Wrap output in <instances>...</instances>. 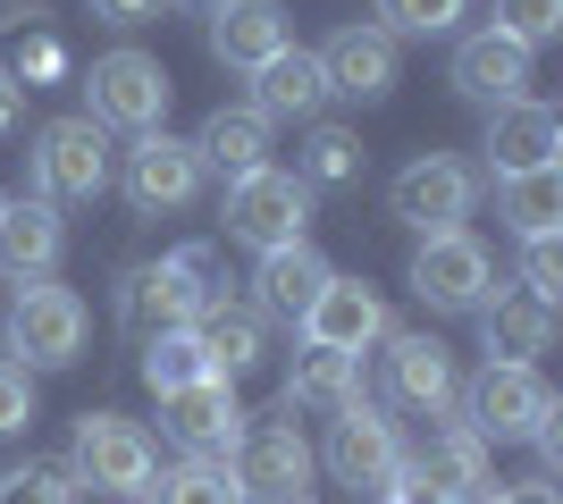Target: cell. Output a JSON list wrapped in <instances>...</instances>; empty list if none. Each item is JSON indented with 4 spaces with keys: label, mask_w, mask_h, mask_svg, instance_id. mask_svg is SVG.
<instances>
[{
    "label": "cell",
    "mask_w": 563,
    "mask_h": 504,
    "mask_svg": "<svg viewBox=\"0 0 563 504\" xmlns=\"http://www.w3.org/2000/svg\"><path fill=\"white\" fill-rule=\"evenodd\" d=\"M454 404H463V429L479 437V446H488V437L496 446H505V437H530V446H539V437L555 429V387L539 379V361H488Z\"/></svg>",
    "instance_id": "cell-1"
},
{
    "label": "cell",
    "mask_w": 563,
    "mask_h": 504,
    "mask_svg": "<svg viewBox=\"0 0 563 504\" xmlns=\"http://www.w3.org/2000/svg\"><path fill=\"white\" fill-rule=\"evenodd\" d=\"M152 471H161V446H152L143 421H126V412H85V421H76L68 480L85 488V496H143Z\"/></svg>",
    "instance_id": "cell-2"
},
{
    "label": "cell",
    "mask_w": 563,
    "mask_h": 504,
    "mask_svg": "<svg viewBox=\"0 0 563 504\" xmlns=\"http://www.w3.org/2000/svg\"><path fill=\"white\" fill-rule=\"evenodd\" d=\"M168 68L152 59V51H101L93 76H85V119L101 126V135H152V126L168 119Z\"/></svg>",
    "instance_id": "cell-3"
},
{
    "label": "cell",
    "mask_w": 563,
    "mask_h": 504,
    "mask_svg": "<svg viewBox=\"0 0 563 504\" xmlns=\"http://www.w3.org/2000/svg\"><path fill=\"white\" fill-rule=\"evenodd\" d=\"M9 354H18V370H68L85 354V294L51 287V278L18 287V303H9Z\"/></svg>",
    "instance_id": "cell-4"
},
{
    "label": "cell",
    "mask_w": 563,
    "mask_h": 504,
    "mask_svg": "<svg viewBox=\"0 0 563 504\" xmlns=\"http://www.w3.org/2000/svg\"><path fill=\"white\" fill-rule=\"evenodd\" d=\"M202 278H211V253L152 261V269H135V278H126L118 312H126V328H135L143 345H152V336H168V328H194V320H202V303H219Z\"/></svg>",
    "instance_id": "cell-5"
},
{
    "label": "cell",
    "mask_w": 563,
    "mask_h": 504,
    "mask_svg": "<svg viewBox=\"0 0 563 504\" xmlns=\"http://www.w3.org/2000/svg\"><path fill=\"white\" fill-rule=\"evenodd\" d=\"M110 186V135H101L85 110L76 119H51L43 135H34V202H93V193Z\"/></svg>",
    "instance_id": "cell-6"
},
{
    "label": "cell",
    "mask_w": 563,
    "mask_h": 504,
    "mask_svg": "<svg viewBox=\"0 0 563 504\" xmlns=\"http://www.w3.org/2000/svg\"><path fill=\"white\" fill-rule=\"evenodd\" d=\"M311 227V186L295 168H253L228 186V236L253 244V253H278V244H303Z\"/></svg>",
    "instance_id": "cell-7"
},
{
    "label": "cell",
    "mask_w": 563,
    "mask_h": 504,
    "mask_svg": "<svg viewBox=\"0 0 563 504\" xmlns=\"http://www.w3.org/2000/svg\"><path fill=\"white\" fill-rule=\"evenodd\" d=\"M228 471H235V488H244V504H253V496H269V504L303 496V480H311L303 421H295V412H278V421H244V446H235Z\"/></svg>",
    "instance_id": "cell-8"
},
{
    "label": "cell",
    "mask_w": 563,
    "mask_h": 504,
    "mask_svg": "<svg viewBox=\"0 0 563 504\" xmlns=\"http://www.w3.org/2000/svg\"><path fill=\"white\" fill-rule=\"evenodd\" d=\"M471 202H479V168L446 160V152H429V160L396 168V186H387V211H396L404 227H421V236H446V227H463Z\"/></svg>",
    "instance_id": "cell-9"
},
{
    "label": "cell",
    "mask_w": 563,
    "mask_h": 504,
    "mask_svg": "<svg viewBox=\"0 0 563 504\" xmlns=\"http://www.w3.org/2000/svg\"><path fill=\"white\" fill-rule=\"evenodd\" d=\"M161 429L177 437L194 462H235V446H244L235 379H194V387H177V395H161Z\"/></svg>",
    "instance_id": "cell-10"
},
{
    "label": "cell",
    "mask_w": 563,
    "mask_h": 504,
    "mask_svg": "<svg viewBox=\"0 0 563 504\" xmlns=\"http://www.w3.org/2000/svg\"><path fill=\"white\" fill-rule=\"evenodd\" d=\"M488 244L471 236V227H446V236H421L412 253V294H421L429 312H479L488 303Z\"/></svg>",
    "instance_id": "cell-11"
},
{
    "label": "cell",
    "mask_w": 563,
    "mask_h": 504,
    "mask_svg": "<svg viewBox=\"0 0 563 504\" xmlns=\"http://www.w3.org/2000/svg\"><path fill=\"white\" fill-rule=\"evenodd\" d=\"M329 471H336V488H396L404 437L371 395H353V404L329 421Z\"/></svg>",
    "instance_id": "cell-12"
},
{
    "label": "cell",
    "mask_w": 563,
    "mask_h": 504,
    "mask_svg": "<svg viewBox=\"0 0 563 504\" xmlns=\"http://www.w3.org/2000/svg\"><path fill=\"white\" fill-rule=\"evenodd\" d=\"M295 328H303L311 354H345V361H362V345H378V336H387V303H378L362 278H336V269H329V287L311 294V312L295 320Z\"/></svg>",
    "instance_id": "cell-13"
},
{
    "label": "cell",
    "mask_w": 563,
    "mask_h": 504,
    "mask_svg": "<svg viewBox=\"0 0 563 504\" xmlns=\"http://www.w3.org/2000/svg\"><path fill=\"white\" fill-rule=\"evenodd\" d=\"M194 193H202V160H194V144H177L168 126L135 135V152H126V202H135V211H186Z\"/></svg>",
    "instance_id": "cell-14"
},
{
    "label": "cell",
    "mask_w": 563,
    "mask_h": 504,
    "mask_svg": "<svg viewBox=\"0 0 563 504\" xmlns=\"http://www.w3.org/2000/svg\"><path fill=\"white\" fill-rule=\"evenodd\" d=\"M404 480L429 488V496H446V504H471V496H488V446L454 421V429H429L412 455H404Z\"/></svg>",
    "instance_id": "cell-15"
},
{
    "label": "cell",
    "mask_w": 563,
    "mask_h": 504,
    "mask_svg": "<svg viewBox=\"0 0 563 504\" xmlns=\"http://www.w3.org/2000/svg\"><path fill=\"white\" fill-rule=\"evenodd\" d=\"M387 395H396L404 412H421V421H446L454 395H463L454 354L438 336H396V345H387Z\"/></svg>",
    "instance_id": "cell-16"
},
{
    "label": "cell",
    "mask_w": 563,
    "mask_h": 504,
    "mask_svg": "<svg viewBox=\"0 0 563 504\" xmlns=\"http://www.w3.org/2000/svg\"><path fill=\"white\" fill-rule=\"evenodd\" d=\"M320 76H329V93H345V101H387L396 93V34L336 25L329 51H320Z\"/></svg>",
    "instance_id": "cell-17"
},
{
    "label": "cell",
    "mask_w": 563,
    "mask_h": 504,
    "mask_svg": "<svg viewBox=\"0 0 563 504\" xmlns=\"http://www.w3.org/2000/svg\"><path fill=\"white\" fill-rule=\"evenodd\" d=\"M521 85H530V51L505 43L496 25H479V34H463V43H454V93H463V101L505 110V101H521Z\"/></svg>",
    "instance_id": "cell-18"
},
{
    "label": "cell",
    "mask_w": 563,
    "mask_h": 504,
    "mask_svg": "<svg viewBox=\"0 0 563 504\" xmlns=\"http://www.w3.org/2000/svg\"><path fill=\"white\" fill-rule=\"evenodd\" d=\"M563 152V119L547 110V101H505V110H488V160L496 177H530V168H555Z\"/></svg>",
    "instance_id": "cell-19"
},
{
    "label": "cell",
    "mask_w": 563,
    "mask_h": 504,
    "mask_svg": "<svg viewBox=\"0 0 563 504\" xmlns=\"http://www.w3.org/2000/svg\"><path fill=\"white\" fill-rule=\"evenodd\" d=\"M286 51V9L278 0H219L211 9V59L219 68H244L253 76L261 59Z\"/></svg>",
    "instance_id": "cell-20"
},
{
    "label": "cell",
    "mask_w": 563,
    "mask_h": 504,
    "mask_svg": "<svg viewBox=\"0 0 563 504\" xmlns=\"http://www.w3.org/2000/svg\"><path fill=\"white\" fill-rule=\"evenodd\" d=\"M320 101H329L320 51H295V43H286L278 59H261V68H253V110L269 126H278V119H320Z\"/></svg>",
    "instance_id": "cell-21"
},
{
    "label": "cell",
    "mask_w": 563,
    "mask_h": 504,
    "mask_svg": "<svg viewBox=\"0 0 563 504\" xmlns=\"http://www.w3.org/2000/svg\"><path fill=\"white\" fill-rule=\"evenodd\" d=\"M59 244H68V227L51 202H0V278H18V287L51 278Z\"/></svg>",
    "instance_id": "cell-22"
},
{
    "label": "cell",
    "mask_w": 563,
    "mask_h": 504,
    "mask_svg": "<svg viewBox=\"0 0 563 504\" xmlns=\"http://www.w3.org/2000/svg\"><path fill=\"white\" fill-rule=\"evenodd\" d=\"M479 328H488V361H530L547 354V336H555V303L530 287H496L479 303Z\"/></svg>",
    "instance_id": "cell-23"
},
{
    "label": "cell",
    "mask_w": 563,
    "mask_h": 504,
    "mask_svg": "<svg viewBox=\"0 0 563 504\" xmlns=\"http://www.w3.org/2000/svg\"><path fill=\"white\" fill-rule=\"evenodd\" d=\"M194 160H202V177H253V168H269V119H261L253 101H244V110H211V119H202V135H194Z\"/></svg>",
    "instance_id": "cell-24"
},
{
    "label": "cell",
    "mask_w": 563,
    "mask_h": 504,
    "mask_svg": "<svg viewBox=\"0 0 563 504\" xmlns=\"http://www.w3.org/2000/svg\"><path fill=\"white\" fill-rule=\"evenodd\" d=\"M194 345H202V361H211V379H244V370L269 354V320L244 312V303H202Z\"/></svg>",
    "instance_id": "cell-25"
},
{
    "label": "cell",
    "mask_w": 563,
    "mask_h": 504,
    "mask_svg": "<svg viewBox=\"0 0 563 504\" xmlns=\"http://www.w3.org/2000/svg\"><path fill=\"white\" fill-rule=\"evenodd\" d=\"M261 303L253 312L261 320H303L311 312V294L329 287V261H320V253H311V244H278V253H261Z\"/></svg>",
    "instance_id": "cell-26"
},
{
    "label": "cell",
    "mask_w": 563,
    "mask_h": 504,
    "mask_svg": "<svg viewBox=\"0 0 563 504\" xmlns=\"http://www.w3.org/2000/svg\"><path fill=\"white\" fill-rule=\"evenodd\" d=\"M496 219L521 244H539L563 227V168H530V177H496Z\"/></svg>",
    "instance_id": "cell-27"
},
{
    "label": "cell",
    "mask_w": 563,
    "mask_h": 504,
    "mask_svg": "<svg viewBox=\"0 0 563 504\" xmlns=\"http://www.w3.org/2000/svg\"><path fill=\"white\" fill-rule=\"evenodd\" d=\"M353 395H362V361H345V354H311V345H303L295 379H286V412H345Z\"/></svg>",
    "instance_id": "cell-28"
},
{
    "label": "cell",
    "mask_w": 563,
    "mask_h": 504,
    "mask_svg": "<svg viewBox=\"0 0 563 504\" xmlns=\"http://www.w3.org/2000/svg\"><path fill=\"white\" fill-rule=\"evenodd\" d=\"M143 504H244V488H235L228 462H168V471H152V488H143Z\"/></svg>",
    "instance_id": "cell-29"
},
{
    "label": "cell",
    "mask_w": 563,
    "mask_h": 504,
    "mask_svg": "<svg viewBox=\"0 0 563 504\" xmlns=\"http://www.w3.org/2000/svg\"><path fill=\"white\" fill-rule=\"evenodd\" d=\"M143 379H152V395H177V387L211 379V361H202V345H194V328H168L143 345Z\"/></svg>",
    "instance_id": "cell-30"
},
{
    "label": "cell",
    "mask_w": 563,
    "mask_h": 504,
    "mask_svg": "<svg viewBox=\"0 0 563 504\" xmlns=\"http://www.w3.org/2000/svg\"><path fill=\"white\" fill-rule=\"evenodd\" d=\"M295 177H303V186H345V177H362V144H353L345 126H311Z\"/></svg>",
    "instance_id": "cell-31"
},
{
    "label": "cell",
    "mask_w": 563,
    "mask_h": 504,
    "mask_svg": "<svg viewBox=\"0 0 563 504\" xmlns=\"http://www.w3.org/2000/svg\"><path fill=\"white\" fill-rule=\"evenodd\" d=\"M471 0H378V34H454Z\"/></svg>",
    "instance_id": "cell-32"
},
{
    "label": "cell",
    "mask_w": 563,
    "mask_h": 504,
    "mask_svg": "<svg viewBox=\"0 0 563 504\" xmlns=\"http://www.w3.org/2000/svg\"><path fill=\"white\" fill-rule=\"evenodd\" d=\"M496 34L521 51H539L563 34V0H496Z\"/></svg>",
    "instance_id": "cell-33"
},
{
    "label": "cell",
    "mask_w": 563,
    "mask_h": 504,
    "mask_svg": "<svg viewBox=\"0 0 563 504\" xmlns=\"http://www.w3.org/2000/svg\"><path fill=\"white\" fill-rule=\"evenodd\" d=\"M76 480L59 462H18V471H0V504H68Z\"/></svg>",
    "instance_id": "cell-34"
},
{
    "label": "cell",
    "mask_w": 563,
    "mask_h": 504,
    "mask_svg": "<svg viewBox=\"0 0 563 504\" xmlns=\"http://www.w3.org/2000/svg\"><path fill=\"white\" fill-rule=\"evenodd\" d=\"M34 429V370L0 361V437H25Z\"/></svg>",
    "instance_id": "cell-35"
},
{
    "label": "cell",
    "mask_w": 563,
    "mask_h": 504,
    "mask_svg": "<svg viewBox=\"0 0 563 504\" xmlns=\"http://www.w3.org/2000/svg\"><path fill=\"white\" fill-rule=\"evenodd\" d=\"M521 287H530V294H547V303L563 294V244H555V236L521 244Z\"/></svg>",
    "instance_id": "cell-36"
},
{
    "label": "cell",
    "mask_w": 563,
    "mask_h": 504,
    "mask_svg": "<svg viewBox=\"0 0 563 504\" xmlns=\"http://www.w3.org/2000/svg\"><path fill=\"white\" fill-rule=\"evenodd\" d=\"M68 68V51L51 43V34H34V43H18V59H9V76H59Z\"/></svg>",
    "instance_id": "cell-37"
},
{
    "label": "cell",
    "mask_w": 563,
    "mask_h": 504,
    "mask_svg": "<svg viewBox=\"0 0 563 504\" xmlns=\"http://www.w3.org/2000/svg\"><path fill=\"white\" fill-rule=\"evenodd\" d=\"M93 18L101 25H152V18H161V0H93Z\"/></svg>",
    "instance_id": "cell-38"
},
{
    "label": "cell",
    "mask_w": 563,
    "mask_h": 504,
    "mask_svg": "<svg viewBox=\"0 0 563 504\" xmlns=\"http://www.w3.org/2000/svg\"><path fill=\"white\" fill-rule=\"evenodd\" d=\"M488 504H563V496H555L547 480H496V488H488Z\"/></svg>",
    "instance_id": "cell-39"
},
{
    "label": "cell",
    "mask_w": 563,
    "mask_h": 504,
    "mask_svg": "<svg viewBox=\"0 0 563 504\" xmlns=\"http://www.w3.org/2000/svg\"><path fill=\"white\" fill-rule=\"evenodd\" d=\"M25 119V85H18V76H9V68H0V135H9V126H18Z\"/></svg>",
    "instance_id": "cell-40"
},
{
    "label": "cell",
    "mask_w": 563,
    "mask_h": 504,
    "mask_svg": "<svg viewBox=\"0 0 563 504\" xmlns=\"http://www.w3.org/2000/svg\"><path fill=\"white\" fill-rule=\"evenodd\" d=\"M378 496H387V504H446V496H429V488H412L404 471H396V488H378Z\"/></svg>",
    "instance_id": "cell-41"
},
{
    "label": "cell",
    "mask_w": 563,
    "mask_h": 504,
    "mask_svg": "<svg viewBox=\"0 0 563 504\" xmlns=\"http://www.w3.org/2000/svg\"><path fill=\"white\" fill-rule=\"evenodd\" d=\"M194 9H219V0H194Z\"/></svg>",
    "instance_id": "cell-42"
},
{
    "label": "cell",
    "mask_w": 563,
    "mask_h": 504,
    "mask_svg": "<svg viewBox=\"0 0 563 504\" xmlns=\"http://www.w3.org/2000/svg\"><path fill=\"white\" fill-rule=\"evenodd\" d=\"M286 504H311V496H286Z\"/></svg>",
    "instance_id": "cell-43"
}]
</instances>
